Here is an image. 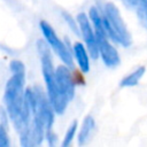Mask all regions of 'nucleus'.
<instances>
[{
  "label": "nucleus",
  "mask_w": 147,
  "mask_h": 147,
  "mask_svg": "<svg viewBox=\"0 0 147 147\" xmlns=\"http://www.w3.org/2000/svg\"><path fill=\"white\" fill-rule=\"evenodd\" d=\"M9 139L7 136V131L2 124H0V147H8Z\"/></svg>",
  "instance_id": "nucleus-13"
},
{
  "label": "nucleus",
  "mask_w": 147,
  "mask_h": 147,
  "mask_svg": "<svg viewBox=\"0 0 147 147\" xmlns=\"http://www.w3.org/2000/svg\"><path fill=\"white\" fill-rule=\"evenodd\" d=\"M72 52H74V55L77 60V63L80 70L84 74H87L90 71V59H88L85 46L82 42H75L72 47Z\"/></svg>",
  "instance_id": "nucleus-9"
},
{
  "label": "nucleus",
  "mask_w": 147,
  "mask_h": 147,
  "mask_svg": "<svg viewBox=\"0 0 147 147\" xmlns=\"http://www.w3.org/2000/svg\"><path fill=\"white\" fill-rule=\"evenodd\" d=\"M45 138H47L48 144H49L51 146H53V145L56 142V136H55V133L52 131V129L46 131V136H45Z\"/></svg>",
  "instance_id": "nucleus-15"
},
{
  "label": "nucleus",
  "mask_w": 147,
  "mask_h": 147,
  "mask_svg": "<svg viewBox=\"0 0 147 147\" xmlns=\"http://www.w3.org/2000/svg\"><path fill=\"white\" fill-rule=\"evenodd\" d=\"M37 46H38V51L40 54L41 69H42V75H44V79L46 83L48 99H49L55 113L63 114L69 101L62 94V92L60 91V88L57 86L56 78H55V69L53 68L52 57H51V53L48 49L49 45L40 39L37 41Z\"/></svg>",
  "instance_id": "nucleus-2"
},
{
  "label": "nucleus",
  "mask_w": 147,
  "mask_h": 147,
  "mask_svg": "<svg viewBox=\"0 0 147 147\" xmlns=\"http://www.w3.org/2000/svg\"><path fill=\"white\" fill-rule=\"evenodd\" d=\"M77 126H78L77 121H74V122H72V124L68 127L67 133H65L64 139H63V142H62V147H67V146H69V145L71 144V141H72V139H74V137H75V133H76Z\"/></svg>",
  "instance_id": "nucleus-12"
},
{
  "label": "nucleus",
  "mask_w": 147,
  "mask_h": 147,
  "mask_svg": "<svg viewBox=\"0 0 147 147\" xmlns=\"http://www.w3.org/2000/svg\"><path fill=\"white\" fill-rule=\"evenodd\" d=\"M94 131H95V121H94V118L92 116H86L84 118L82 129H80L79 134H78V144L79 145H85L91 139Z\"/></svg>",
  "instance_id": "nucleus-10"
},
{
  "label": "nucleus",
  "mask_w": 147,
  "mask_h": 147,
  "mask_svg": "<svg viewBox=\"0 0 147 147\" xmlns=\"http://www.w3.org/2000/svg\"><path fill=\"white\" fill-rule=\"evenodd\" d=\"M55 78L60 91L67 98V100L70 101L75 95V82L69 69L65 65H59L55 69Z\"/></svg>",
  "instance_id": "nucleus-7"
},
{
  "label": "nucleus",
  "mask_w": 147,
  "mask_h": 147,
  "mask_svg": "<svg viewBox=\"0 0 147 147\" xmlns=\"http://www.w3.org/2000/svg\"><path fill=\"white\" fill-rule=\"evenodd\" d=\"M130 9L134 10L141 24L147 29V0H121Z\"/></svg>",
  "instance_id": "nucleus-8"
},
{
  "label": "nucleus",
  "mask_w": 147,
  "mask_h": 147,
  "mask_svg": "<svg viewBox=\"0 0 147 147\" xmlns=\"http://www.w3.org/2000/svg\"><path fill=\"white\" fill-rule=\"evenodd\" d=\"M77 22L79 25V31L84 38L85 45L87 47V51L92 59H98L99 54V46H98V39L93 29V25L90 23L87 15L85 13H79L77 16Z\"/></svg>",
  "instance_id": "nucleus-5"
},
{
  "label": "nucleus",
  "mask_w": 147,
  "mask_h": 147,
  "mask_svg": "<svg viewBox=\"0 0 147 147\" xmlns=\"http://www.w3.org/2000/svg\"><path fill=\"white\" fill-rule=\"evenodd\" d=\"M102 21L107 36L111 41L119 44L124 47L131 45L132 42L131 34L127 31L126 25L124 24L121 17L119 10L113 2H107L105 5Z\"/></svg>",
  "instance_id": "nucleus-3"
},
{
  "label": "nucleus",
  "mask_w": 147,
  "mask_h": 147,
  "mask_svg": "<svg viewBox=\"0 0 147 147\" xmlns=\"http://www.w3.org/2000/svg\"><path fill=\"white\" fill-rule=\"evenodd\" d=\"M24 79L25 71L13 72V76L6 84L3 95L7 114L20 134L31 129V110L25 98V91L23 90Z\"/></svg>",
  "instance_id": "nucleus-1"
},
{
  "label": "nucleus",
  "mask_w": 147,
  "mask_h": 147,
  "mask_svg": "<svg viewBox=\"0 0 147 147\" xmlns=\"http://www.w3.org/2000/svg\"><path fill=\"white\" fill-rule=\"evenodd\" d=\"M145 71H146V68H145V67H139V68H137L133 72H131V74H129L126 77H124V78L121 80L119 85H121L122 87L136 86V85L139 83L140 78L144 76Z\"/></svg>",
  "instance_id": "nucleus-11"
},
{
  "label": "nucleus",
  "mask_w": 147,
  "mask_h": 147,
  "mask_svg": "<svg viewBox=\"0 0 147 147\" xmlns=\"http://www.w3.org/2000/svg\"><path fill=\"white\" fill-rule=\"evenodd\" d=\"M98 46H99V54L107 67H116L119 64V55L116 48L110 44L108 36H96Z\"/></svg>",
  "instance_id": "nucleus-6"
},
{
  "label": "nucleus",
  "mask_w": 147,
  "mask_h": 147,
  "mask_svg": "<svg viewBox=\"0 0 147 147\" xmlns=\"http://www.w3.org/2000/svg\"><path fill=\"white\" fill-rule=\"evenodd\" d=\"M39 26H40V30H41V32H42V34H44L47 44L53 48V51L56 53V55L62 60V62L65 65L72 67L74 65L72 54H71L70 49L67 47V45L63 44L59 39V37L55 33V31L52 28V25L49 23H47L46 21H40Z\"/></svg>",
  "instance_id": "nucleus-4"
},
{
  "label": "nucleus",
  "mask_w": 147,
  "mask_h": 147,
  "mask_svg": "<svg viewBox=\"0 0 147 147\" xmlns=\"http://www.w3.org/2000/svg\"><path fill=\"white\" fill-rule=\"evenodd\" d=\"M62 15H63V17H64V20L67 21V23L69 24V26L71 28V30L76 33V34H78V28H77V24H76V22L74 21V18L71 17V15L70 14H68V13H65V11H63L62 13Z\"/></svg>",
  "instance_id": "nucleus-14"
}]
</instances>
